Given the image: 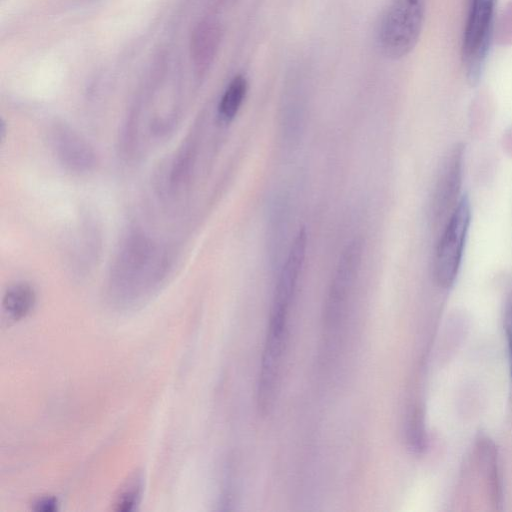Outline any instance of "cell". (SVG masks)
<instances>
[{
  "label": "cell",
  "instance_id": "7a4b0ae2",
  "mask_svg": "<svg viewBox=\"0 0 512 512\" xmlns=\"http://www.w3.org/2000/svg\"><path fill=\"white\" fill-rule=\"evenodd\" d=\"M470 223L471 203L465 194L456 203L435 250L433 277L442 288H450L457 278Z\"/></svg>",
  "mask_w": 512,
  "mask_h": 512
},
{
  "label": "cell",
  "instance_id": "8992f818",
  "mask_svg": "<svg viewBox=\"0 0 512 512\" xmlns=\"http://www.w3.org/2000/svg\"><path fill=\"white\" fill-rule=\"evenodd\" d=\"M52 141L54 149L65 165L75 170H87L94 164V155L88 144L70 128H56Z\"/></svg>",
  "mask_w": 512,
  "mask_h": 512
},
{
  "label": "cell",
  "instance_id": "ba28073f",
  "mask_svg": "<svg viewBox=\"0 0 512 512\" xmlns=\"http://www.w3.org/2000/svg\"><path fill=\"white\" fill-rule=\"evenodd\" d=\"M35 300V291L29 284L17 283L5 291L2 305L12 319L19 320L32 310Z\"/></svg>",
  "mask_w": 512,
  "mask_h": 512
},
{
  "label": "cell",
  "instance_id": "8fae6325",
  "mask_svg": "<svg viewBox=\"0 0 512 512\" xmlns=\"http://www.w3.org/2000/svg\"><path fill=\"white\" fill-rule=\"evenodd\" d=\"M504 327L508 341L512 372V294L508 297L505 306Z\"/></svg>",
  "mask_w": 512,
  "mask_h": 512
},
{
  "label": "cell",
  "instance_id": "3957f363",
  "mask_svg": "<svg viewBox=\"0 0 512 512\" xmlns=\"http://www.w3.org/2000/svg\"><path fill=\"white\" fill-rule=\"evenodd\" d=\"M496 0H469L462 38V63L466 78L476 85L489 53Z\"/></svg>",
  "mask_w": 512,
  "mask_h": 512
},
{
  "label": "cell",
  "instance_id": "52a82bcc",
  "mask_svg": "<svg viewBox=\"0 0 512 512\" xmlns=\"http://www.w3.org/2000/svg\"><path fill=\"white\" fill-rule=\"evenodd\" d=\"M463 160V148L456 146L450 153L435 196L437 212L442 211L458 193Z\"/></svg>",
  "mask_w": 512,
  "mask_h": 512
},
{
  "label": "cell",
  "instance_id": "5b68a950",
  "mask_svg": "<svg viewBox=\"0 0 512 512\" xmlns=\"http://www.w3.org/2000/svg\"><path fill=\"white\" fill-rule=\"evenodd\" d=\"M306 249L307 233L302 228L298 231L279 273L271 307L290 310L298 279L304 265Z\"/></svg>",
  "mask_w": 512,
  "mask_h": 512
},
{
  "label": "cell",
  "instance_id": "6da1fadb",
  "mask_svg": "<svg viewBox=\"0 0 512 512\" xmlns=\"http://www.w3.org/2000/svg\"><path fill=\"white\" fill-rule=\"evenodd\" d=\"M426 0H390L377 27L380 51L389 59L408 55L416 46L424 24Z\"/></svg>",
  "mask_w": 512,
  "mask_h": 512
},
{
  "label": "cell",
  "instance_id": "30bf717a",
  "mask_svg": "<svg viewBox=\"0 0 512 512\" xmlns=\"http://www.w3.org/2000/svg\"><path fill=\"white\" fill-rule=\"evenodd\" d=\"M139 496V484L130 483L127 489L123 490L117 497L115 505L118 511H129L137 503Z\"/></svg>",
  "mask_w": 512,
  "mask_h": 512
},
{
  "label": "cell",
  "instance_id": "9c48e42d",
  "mask_svg": "<svg viewBox=\"0 0 512 512\" xmlns=\"http://www.w3.org/2000/svg\"><path fill=\"white\" fill-rule=\"evenodd\" d=\"M248 91L245 76L236 75L227 85L218 104V117L224 123H229L238 114Z\"/></svg>",
  "mask_w": 512,
  "mask_h": 512
},
{
  "label": "cell",
  "instance_id": "277c9868",
  "mask_svg": "<svg viewBox=\"0 0 512 512\" xmlns=\"http://www.w3.org/2000/svg\"><path fill=\"white\" fill-rule=\"evenodd\" d=\"M362 238L350 241L339 258L324 307V322L328 330L335 329L341 322L349 295L358 276L363 257Z\"/></svg>",
  "mask_w": 512,
  "mask_h": 512
},
{
  "label": "cell",
  "instance_id": "7c38bea8",
  "mask_svg": "<svg viewBox=\"0 0 512 512\" xmlns=\"http://www.w3.org/2000/svg\"><path fill=\"white\" fill-rule=\"evenodd\" d=\"M57 509V500L53 497H43L34 503V510L51 512Z\"/></svg>",
  "mask_w": 512,
  "mask_h": 512
}]
</instances>
